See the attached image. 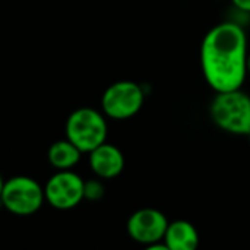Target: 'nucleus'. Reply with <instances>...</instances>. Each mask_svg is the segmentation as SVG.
<instances>
[{"mask_svg":"<svg viewBox=\"0 0 250 250\" xmlns=\"http://www.w3.org/2000/svg\"><path fill=\"white\" fill-rule=\"evenodd\" d=\"M145 101L141 85L132 81H119L110 85L101 98L104 114L116 120H126L136 116Z\"/></svg>","mask_w":250,"mask_h":250,"instance_id":"obj_5","label":"nucleus"},{"mask_svg":"<svg viewBox=\"0 0 250 250\" xmlns=\"http://www.w3.org/2000/svg\"><path fill=\"white\" fill-rule=\"evenodd\" d=\"M209 114L214 125L227 133L240 136L250 133V95L242 88L215 92Z\"/></svg>","mask_w":250,"mask_h":250,"instance_id":"obj_2","label":"nucleus"},{"mask_svg":"<svg viewBox=\"0 0 250 250\" xmlns=\"http://www.w3.org/2000/svg\"><path fill=\"white\" fill-rule=\"evenodd\" d=\"M248 37L242 25L221 22L212 26L201 44V67L215 91L242 88L248 76Z\"/></svg>","mask_w":250,"mask_h":250,"instance_id":"obj_1","label":"nucleus"},{"mask_svg":"<svg viewBox=\"0 0 250 250\" xmlns=\"http://www.w3.org/2000/svg\"><path fill=\"white\" fill-rule=\"evenodd\" d=\"M105 117L89 107L75 110L66 122V139H69L81 152H91L94 148L105 142L107 138Z\"/></svg>","mask_w":250,"mask_h":250,"instance_id":"obj_3","label":"nucleus"},{"mask_svg":"<svg viewBox=\"0 0 250 250\" xmlns=\"http://www.w3.org/2000/svg\"><path fill=\"white\" fill-rule=\"evenodd\" d=\"M167 226L168 220L161 211L155 208H142L129 217L127 233L136 243L151 246L163 242Z\"/></svg>","mask_w":250,"mask_h":250,"instance_id":"obj_7","label":"nucleus"},{"mask_svg":"<svg viewBox=\"0 0 250 250\" xmlns=\"http://www.w3.org/2000/svg\"><path fill=\"white\" fill-rule=\"evenodd\" d=\"M3 183H4V180H3V177L0 174V193H1V189H3Z\"/></svg>","mask_w":250,"mask_h":250,"instance_id":"obj_13","label":"nucleus"},{"mask_svg":"<svg viewBox=\"0 0 250 250\" xmlns=\"http://www.w3.org/2000/svg\"><path fill=\"white\" fill-rule=\"evenodd\" d=\"M0 201L15 215H32L41 208L45 198L38 182L26 176H15L3 183Z\"/></svg>","mask_w":250,"mask_h":250,"instance_id":"obj_4","label":"nucleus"},{"mask_svg":"<svg viewBox=\"0 0 250 250\" xmlns=\"http://www.w3.org/2000/svg\"><path fill=\"white\" fill-rule=\"evenodd\" d=\"M231 3H233L234 7L239 9L240 12L250 13V0H231Z\"/></svg>","mask_w":250,"mask_h":250,"instance_id":"obj_12","label":"nucleus"},{"mask_svg":"<svg viewBox=\"0 0 250 250\" xmlns=\"http://www.w3.org/2000/svg\"><path fill=\"white\" fill-rule=\"evenodd\" d=\"M88 154L89 167L100 179L117 177L125 168V157L122 151L111 144L103 142Z\"/></svg>","mask_w":250,"mask_h":250,"instance_id":"obj_8","label":"nucleus"},{"mask_svg":"<svg viewBox=\"0 0 250 250\" xmlns=\"http://www.w3.org/2000/svg\"><path fill=\"white\" fill-rule=\"evenodd\" d=\"M104 195V186L98 180H91L83 183V198L97 201Z\"/></svg>","mask_w":250,"mask_h":250,"instance_id":"obj_11","label":"nucleus"},{"mask_svg":"<svg viewBox=\"0 0 250 250\" xmlns=\"http://www.w3.org/2000/svg\"><path fill=\"white\" fill-rule=\"evenodd\" d=\"M248 136H249V139H250V133H249V135H248Z\"/></svg>","mask_w":250,"mask_h":250,"instance_id":"obj_15","label":"nucleus"},{"mask_svg":"<svg viewBox=\"0 0 250 250\" xmlns=\"http://www.w3.org/2000/svg\"><path fill=\"white\" fill-rule=\"evenodd\" d=\"M83 180L70 170H59L53 174L45 188V201L57 209H70L83 199Z\"/></svg>","mask_w":250,"mask_h":250,"instance_id":"obj_6","label":"nucleus"},{"mask_svg":"<svg viewBox=\"0 0 250 250\" xmlns=\"http://www.w3.org/2000/svg\"><path fill=\"white\" fill-rule=\"evenodd\" d=\"M81 154L82 152L69 139H63L51 144L47 152V158L54 168L70 170L79 163Z\"/></svg>","mask_w":250,"mask_h":250,"instance_id":"obj_10","label":"nucleus"},{"mask_svg":"<svg viewBox=\"0 0 250 250\" xmlns=\"http://www.w3.org/2000/svg\"><path fill=\"white\" fill-rule=\"evenodd\" d=\"M163 242L168 250H196L199 246V233L192 223L176 220L168 223Z\"/></svg>","mask_w":250,"mask_h":250,"instance_id":"obj_9","label":"nucleus"},{"mask_svg":"<svg viewBox=\"0 0 250 250\" xmlns=\"http://www.w3.org/2000/svg\"><path fill=\"white\" fill-rule=\"evenodd\" d=\"M248 73H250V53L248 56Z\"/></svg>","mask_w":250,"mask_h":250,"instance_id":"obj_14","label":"nucleus"}]
</instances>
